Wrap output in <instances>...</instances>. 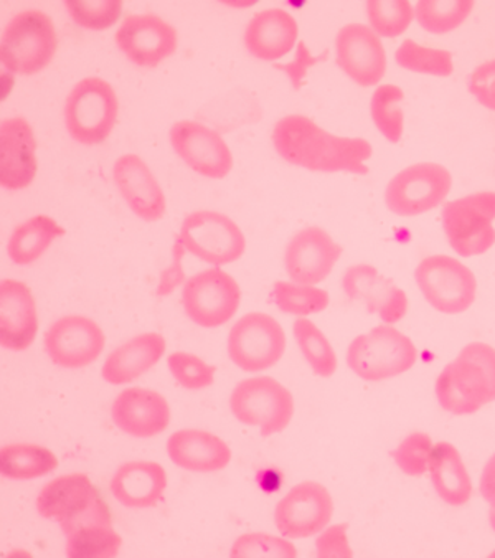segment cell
<instances>
[{"mask_svg": "<svg viewBox=\"0 0 495 558\" xmlns=\"http://www.w3.org/2000/svg\"><path fill=\"white\" fill-rule=\"evenodd\" d=\"M271 140L276 153L286 162L313 172L369 174L365 162L374 154L369 141L330 134L304 114L281 118Z\"/></svg>", "mask_w": 495, "mask_h": 558, "instance_id": "6da1fadb", "label": "cell"}, {"mask_svg": "<svg viewBox=\"0 0 495 558\" xmlns=\"http://www.w3.org/2000/svg\"><path fill=\"white\" fill-rule=\"evenodd\" d=\"M439 407L451 415H472L495 402V349L482 342L462 348L436 380Z\"/></svg>", "mask_w": 495, "mask_h": 558, "instance_id": "7a4b0ae2", "label": "cell"}, {"mask_svg": "<svg viewBox=\"0 0 495 558\" xmlns=\"http://www.w3.org/2000/svg\"><path fill=\"white\" fill-rule=\"evenodd\" d=\"M38 515L55 521L63 535L93 524H112L105 497L86 474L55 477L41 487L35 502Z\"/></svg>", "mask_w": 495, "mask_h": 558, "instance_id": "3957f363", "label": "cell"}, {"mask_svg": "<svg viewBox=\"0 0 495 558\" xmlns=\"http://www.w3.org/2000/svg\"><path fill=\"white\" fill-rule=\"evenodd\" d=\"M57 50V28L45 12H19L2 32L0 60L15 75L40 73L50 65Z\"/></svg>", "mask_w": 495, "mask_h": 558, "instance_id": "277c9868", "label": "cell"}, {"mask_svg": "<svg viewBox=\"0 0 495 558\" xmlns=\"http://www.w3.org/2000/svg\"><path fill=\"white\" fill-rule=\"evenodd\" d=\"M416 361V345L390 324L357 336L347 349V365L366 381L398 377L413 368Z\"/></svg>", "mask_w": 495, "mask_h": 558, "instance_id": "5b68a950", "label": "cell"}, {"mask_svg": "<svg viewBox=\"0 0 495 558\" xmlns=\"http://www.w3.org/2000/svg\"><path fill=\"white\" fill-rule=\"evenodd\" d=\"M114 88L99 76L80 80L67 96L63 118L67 131L83 146H98L111 136L118 121Z\"/></svg>", "mask_w": 495, "mask_h": 558, "instance_id": "8992f818", "label": "cell"}, {"mask_svg": "<svg viewBox=\"0 0 495 558\" xmlns=\"http://www.w3.org/2000/svg\"><path fill=\"white\" fill-rule=\"evenodd\" d=\"M228 407L238 422L259 428L263 438L285 432L295 409L288 388L268 375L241 380L233 388Z\"/></svg>", "mask_w": 495, "mask_h": 558, "instance_id": "52a82bcc", "label": "cell"}, {"mask_svg": "<svg viewBox=\"0 0 495 558\" xmlns=\"http://www.w3.org/2000/svg\"><path fill=\"white\" fill-rule=\"evenodd\" d=\"M494 220L495 192H475L443 207L446 239L462 258L484 255L495 245Z\"/></svg>", "mask_w": 495, "mask_h": 558, "instance_id": "ba28073f", "label": "cell"}, {"mask_svg": "<svg viewBox=\"0 0 495 558\" xmlns=\"http://www.w3.org/2000/svg\"><path fill=\"white\" fill-rule=\"evenodd\" d=\"M227 351L230 361L247 374L268 371L285 355V329L269 314H246L231 326Z\"/></svg>", "mask_w": 495, "mask_h": 558, "instance_id": "9c48e42d", "label": "cell"}, {"mask_svg": "<svg viewBox=\"0 0 495 558\" xmlns=\"http://www.w3.org/2000/svg\"><path fill=\"white\" fill-rule=\"evenodd\" d=\"M414 279L424 300L443 314H461L474 304L478 281L474 272L448 255L421 259Z\"/></svg>", "mask_w": 495, "mask_h": 558, "instance_id": "30bf717a", "label": "cell"}, {"mask_svg": "<svg viewBox=\"0 0 495 558\" xmlns=\"http://www.w3.org/2000/svg\"><path fill=\"white\" fill-rule=\"evenodd\" d=\"M179 236L189 253L208 265H230L246 252V239L237 221L220 211H192L183 218Z\"/></svg>", "mask_w": 495, "mask_h": 558, "instance_id": "8fae6325", "label": "cell"}, {"mask_svg": "<svg viewBox=\"0 0 495 558\" xmlns=\"http://www.w3.org/2000/svg\"><path fill=\"white\" fill-rule=\"evenodd\" d=\"M240 303V284L220 266L197 272L183 284V311L192 323L205 329L227 324L237 314Z\"/></svg>", "mask_w": 495, "mask_h": 558, "instance_id": "7c38bea8", "label": "cell"}, {"mask_svg": "<svg viewBox=\"0 0 495 558\" xmlns=\"http://www.w3.org/2000/svg\"><path fill=\"white\" fill-rule=\"evenodd\" d=\"M451 187V172L442 163H414L391 179L385 191V204L391 214L416 217L439 207Z\"/></svg>", "mask_w": 495, "mask_h": 558, "instance_id": "4fadbf2b", "label": "cell"}, {"mask_svg": "<svg viewBox=\"0 0 495 558\" xmlns=\"http://www.w3.org/2000/svg\"><path fill=\"white\" fill-rule=\"evenodd\" d=\"M106 338L92 317L63 316L44 333L45 354L57 367L79 371L98 361L105 351Z\"/></svg>", "mask_w": 495, "mask_h": 558, "instance_id": "5bb4252c", "label": "cell"}, {"mask_svg": "<svg viewBox=\"0 0 495 558\" xmlns=\"http://www.w3.org/2000/svg\"><path fill=\"white\" fill-rule=\"evenodd\" d=\"M334 499L329 489L314 481L291 487L275 509V524L286 538L321 534L333 521Z\"/></svg>", "mask_w": 495, "mask_h": 558, "instance_id": "9a60e30c", "label": "cell"}, {"mask_svg": "<svg viewBox=\"0 0 495 558\" xmlns=\"http://www.w3.org/2000/svg\"><path fill=\"white\" fill-rule=\"evenodd\" d=\"M116 45L134 65L156 69L176 53L177 28L156 14H131L116 31Z\"/></svg>", "mask_w": 495, "mask_h": 558, "instance_id": "2e32d148", "label": "cell"}, {"mask_svg": "<svg viewBox=\"0 0 495 558\" xmlns=\"http://www.w3.org/2000/svg\"><path fill=\"white\" fill-rule=\"evenodd\" d=\"M170 144L192 171L208 179H225L233 169V154L217 131L198 121H177Z\"/></svg>", "mask_w": 495, "mask_h": 558, "instance_id": "e0dca14e", "label": "cell"}, {"mask_svg": "<svg viewBox=\"0 0 495 558\" xmlns=\"http://www.w3.org/2000/svg\"><path fill=\"white\" fill-rule=\"evenodd\" d=\"M336 62L360 86H375L387 72L381 37L363 24L343 25L336 37Z\"/></svg>", "mask_w": 495, "mask_h": 558, "instance_id": "ac0fdd59", "label": "cell"}, {"mask_svg": "<svg viewBox=\"0 0 495 558\" xmlns=\"http://www.w3.org/2000/svg\"><path fill=\"white\" fill-rule=\"evenodd\" d=\"M342 252V246L337 245L326 230L305 227L286 246V272L294 283L316 287L333 272Z\"/></svg>", "mask_w": 495, "mask_h": 558, "instance_id": "d6986e66", "label": "cell"}, {"mask_svg": "<svg viewBox=\"0 0 495 558\" xmlns=\"http://www.w3.org/2000/svg\"><path fill=\"white\" fill-rule=\"evenodd\" d=\"M342 288L350 301L365 304L370 314H378L385 324H395L408 313V296L375 266L353 265L342 278Z\"/></svg>", "mask_w": 495, "mask_h": 558, "instance_id": "ffe728a7", "label": "cell"}, {"mask_svg": "<svg viewBox=\"0 0 495 558\" xmlns=\"http://www.w3.org/2000/svg\"><path fill=\"white\" fill-rule=\"evenodd\" d=\"M37 140L25 118L0 123V185L5 191H22L37 175Z\"/></svg>", "mask_w": 495, "mask_h": 558, "instance_id": "44dd1931", "label": "cell"}, {"mask_svg": "<svg viewBox=\"0 0 495 558\" xmlns=\"http://www.w3.org/2000/svg\"><path fill=\"white\" fill-rule=\"evenodd\" d=\"M111 420L124 435L140 439L154 438L169 426V402L162 393L150 388H126L112 402Z\"/></svg>", "mask_w": 495, "mask_h": 558, "instance_id": "7402d4cb", "label": "cell"}, {"mask_svg": "<svg viewBox=\"0 0 495 558\" xmlns=\"http://www.w3.org/2000/svg\"><path fill=\"white\" fill-rule=\"evenodd\" d=\"M112 179L128 207L144 221H157L166 215L162 187L149 166L137 154H124L112 167Z\"/></svg>", "mask_w": 495, "mask_h": 558, "instance_id": "603a6c76", "label": "cell"}, {"mask_svg": "<svg viewBox=\"0 0 495 558\" xmlns=\"http://www.w3.org/2000/svg\"><path fill=\"white\" fill-rule=\"evenodd\" d=\"M38 332L37 303L27 284L5 278L0 283V344L9 351H27Z\"/></svg>", "mask_w": 495, "mask_h": 558, "instance_id": "cb8c5ba5", "label": "cell"}, {"mask_svg": "<svg viewBox=\"0 0 495 558\" xmlns=\"http://www.w3.org/2000/svg\"><path fill=\"white\" fill-rule=\"evenodd\" d=\"M167 454L180 470L191 473H217L231 463L227 441L205 429L183 428L167 439Z\"/></svg>", "mask_w": 495, "mask_h": 558, "instance_id": "d4e9b609", "label": "cell"}, {"mask_svg": "<svg viewBox=\"0 0 495 558\" xmlns=\"http://www.w3.org/2000/svg\"><path fill=\"white\" fill-rule=\"evenodd\" d=\"M166 470L156 461H128L109 481V490L119 505L130 509L156 508L167 490Z\"/></svg>", "mask_w": 495, "mask_h": 558, "instance_id": "484cf974", "label": "cell"}, {"mask_svg": "<svg viewBox=\"0 0 495 558\" xmlns=\"http://www.w3.org/2000/svg\"><path fill=\"white\" fill-rule=\"evenodd\" d=\"M298 21L282 9H266L253 15L244 28V47L255 59H282L298 44Z\"/></svg>", "mask_w": 495, "mask_h": 558, "instance_id": "4316f807", "label": "cell"}, {"mask_svg": "<svg viewBox=\"0 0 495 558\" xmlns=\"http://www.w3.org/2000/svg\"><path fill=\"white\" fill-rule=\"evenodd\" d=\"M166 348L162 333H140L108 355L101 368L102 378L111 385L131 384L159 364Z\"/></svg>", "mask_w": 495, "mask_h": 558, "instance_id": "83f0119b", "label": "cell"}, {"mask_svg": "<svg viewBox=\"0 0 495 558\" xmlns=\"http://www.w3.org/2000/svg\"><path fill=\"white\" fill-rule=\"evenodd\" d=\"M427 471L443 502L455 508L468 505L472 497V481L456 446L446 441L433 446Z\"/></svg>", "mask_w": 495, "mask_h": 558, "instance_id": "f1b7e54d", "label": "cell"}, {"mask_svg": "<svg viewBox=\"0 0 495 558\" xmlns=\"http://www.w3.org/2000/svg\"><path fill=\"white\" fill-rule=\"evenodd\" d=\"M65 229L48 215H35L15 227L8 242V255L19 266H31L48 252Z\"/></svg>", "mask_w": 495, "mask_h": 558, "instance_id": "f546056e", "label": "cell"}, {"mask_svg": "<svg viewBox=\"0 0 495 558\" xmlns=\"http://www.w3.org/2000/svg\"><path fill=\"white\" fill-rule=\"evenodd\" d=\"M58 458L53 451L34 442H12L0 450V473L12 481H32L53 473Z\"/></svg>", "mask_w": 495, "mask_h": 558, "instance_id": "4dcf8cb0", "label": "cell"}, {"mask_svg": "<svg viewBox=\"0 0 495 558\" xmlns=\"http://www.w3.org/2000/svg\"><path fill=\"white\" fill-rule=\"evenodd\" d=\"M292 332H294L295 342H298L311 371L317 377H333L339 367V361H337L336 351L327 341L323 330L313 320L299 317L292 324Z\"/></svg>", "mask_w": 495, "mask_h": 558, "instance_id": "1f68e13d", "label": "cell"}, {"mask_svg": "<svg viewBox=\"0 0 495 558\" xmlns=\"http://www.w3.org/2000/svg\"><path fill=\"white\" fill-rule=\"evenodd\" d=\"M67 557L112 558L118 557L122 538L112 524H93L76 529L65 535Z\"/></svg>", "mask_w": 495, "mask_h": 558, "instance_id": "d6a6232c", "label": "cell"}, {"mask_svg": "<svg viewBox=\"0 0 495 558\" xmlns=\"http://www.w3.org/2000/svg\"><path fill=\"white\" fill-rule=\"evenodd\" d=\"M271 301L281 313L305 317L319 314L329 307L330 296L321 288L299 284L294 281H276Z\"/></svg>", "mask_w": 495, "mask_h": 558, "instance_id": "836d02e7", "label": "cell"}, {"mask_svg": "<svg viewBox=\"0 0 495 558\" xmlns=\"http://www.w3.org/2000/svg\"><path fill=\"white\" fill-rule=\"evenodd\" d=\"M405 93L397 85H381L375 89L370 101V113L377 130L390 143H400L403 136L405 114L401 102Z\"/></svg>", "mask_w": 495, "mask_h": 558, "instance_id": "e575fe53", "label": "cell"}, {"mask_svg": "<svg viewBox=\"0 0 495 558\" xmlns=\"http://www.w3.org/2000/svg\"><path fill=\"white\" fill-rule=\"evenodd\" d=\"M474 9L472 0L458 2H439V0H421L414 8L418 24L430 34L443 35L461 27Z\"/></svg>", "mask_w": 495, "mask_h": 558, "instance_id": "d590c367", "label": "cell"}, {"mask_svg": "<svg viewBox=\"0 0 495 558\" xmlns=\"http://www.w3.org/2000/svg\"><path fill=\"white\" fill-rule=\"evenodd\" d=\"M395 60L401 69L423 75L449 76L455 72L451 51L423 47L411 38L398 47Z\"/></svg>", "mask_w": 495, "mask_h": 558, "instance_id": "8d00e7d4", "label": "cell"}, {"mask_svg": "<svg viewBox=\"0 0 495 558\" xmlns=\"http://www.w3.org/2000/svg\"><path fill=\"white\" fill-rule=\"evenodd\" d=\"M365 11L372 31L378 37H400L414 19V8L408 0H370L366 2Z\"/></svg>", "mask_w": 495, "mask_h": 558, "instance_id": "74e56055", "label": "cell"}, {"mask_svg": "<svg viewBox=\"0 0 495 558\" xmlns=\"http://www.w3.org/2000/svg\"><path fill=\"white\" fill-rule=\"evenodd\" d=\"M167 367L177 385L185 390H204L215 381L217 367L191 352H173L167 357Z\"/></svg>", "mask_w": 495, "mask_h": 558, "instance_id": "f35d334b", "label": "cell"}, {"mask_svg": "<svg viewBox=\"0 0 495 558\" xmlns=\"http://www.w3.org/2000/svg\"><path fill=\"white\" fill-rule=\"evenodd\" d=\"M231 558L276 557L295 558L298 548L286 537L265 534V532H250L240 535L230 548Z\"/></svg>", "mask_w": 495, "mask_h": 558, "instance_id": "ab89813d", "label": "cell"}, {"mask_svg": "<svg viewBox=\"0 0 495 558\" xmlns=\"http://www.w3.org/2000/svg\"><path fill=\"white\" fill-rule=\"evenodd\" d=\"M65 8L73 21L88 31H106L112 27L122 14L121 0H69Z\"/></svg>", "mask_w": 495, "mask_h": 558, "instance_id": "60d3db41", "label": "cell"}, {"mask_svg": "<svg viewBox=\"0 0 495 558\" xmlns=\"http://www.w3.org/2000/svg\"><path fill=\"white\" fill-rule=\"evenodd\" d=\"M433 442L426 433H411L391 451L395 464L401 473L411 477H420L427 473Z\"/></svg>", "mask_w": 495, "mask_h": 558, "instance_id": "b9f144b4", "label": "cell"}, {"mask_svg": "<svg viewBox=\"0 0 495 558\" xmlns=\"http://www.w3.org/2000/svg\"><path fill=\"white\" fill-rule=\"evenodd\" d=\"M347 529H349L347 524L330 525V527L324 529L316 541L317 557H352L353 550L350 547Z\"/></svg>", "mask_w": 495, "mask_h": 558, "instance_id": "7bdbcfd3", "label": "cell"}, {"mask_svg": "<svg viewBox=\"0 0 495 558\" xmlns=\"http://www.w3.org/2000/svg\"><path fill=\"white\" fill-rule=\"evenodd\" d=\"M188 248L183 245L180 236H177L176 242L172 246V262H170L169 268L164 269L160 272L159 284H157V296H170L180 284H185L188 276L183 271V256L188 255Z\"/></svg>", "mask_w": 495, "mask_h": 558, "instance_id": "ee69618b", "label": "cell"}, {"mask_svg": "<svg viewBox=\"0 0 495 558\" xmlns=\"http://www.w3.org/2000/svg\"><path fill=\"white\" fill-rule=\"evenodd\" d=\"M469 92L482 106L495 111V60L482 63L472 72Z\"/></svg>", "mask_w": 495, "mask_h": 558, "instance_id": "f6af8a7d", "label": "cell"}, {"mask_svg": "<svg viewBox=\"0 0 495 558\" xmlns=\"http://www.w3.org/2000/svg\"><path fill=\"white\" fill-rule=\"evenodd\" d=\"M326 59L327 53L321 54V57H314L311 50H309L307 45H305V41H298V48H295L292 62L286 63V65H276L275 69L281 70L282 73L288 75V78L291 80L292 88L301 89L302 82H304L309 69H313L316 63L323 62V60Z\"/></svg>", "mask_w": 495, "mask_h": 558, "instance_id": "bcb514c9", "label": "cell"}, {"mask_svg": "<svg viewBox=\"0 0 495 558\" xmlns=\"http://www.w3.org/2000/svg\"><path fill=\"white\" fill-rule=\"evenodd\" d=\"M479 487H481L482 497L487 500L492 511H495V453L492 454L491 460L485 463L484 470H482Z\"/></svg>", "mask_w": 495, "mask_h": 558, "instance_id": "7dc6e473", "label": "cell"}, {"mask_svg": "<svg viewBox=\"0 0 495 558\" xmlns=\"http://www.w3.org/2000/svg\"><path fill=\"white\" fill-rule=\"evenodd\" d=\"M256 483L259 484V487H262L265 493H278L282 483L281 474L273 470V468H266V470H262L256 474Z\"/></svg>", "mask_w": 495, "mask_h": 558, "instance_id": "c3c4849f", "label": "cell"}, {"mask_svg": "<svg viewBox=\"0 0 495 558\" xmlns=\"http://www.w3.org/2000/svg\"><path fill=\"white\" fill-rule=\"evenodd\" d=\"M488 522H491L492 531L495 532V511H492V509L491 512H488Z\"/></svg>", "mask_w": 495, "mask_h": 558, "instance_id": "681fc988", "label": "cell"}]
</instances>
